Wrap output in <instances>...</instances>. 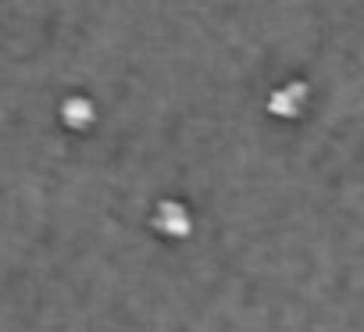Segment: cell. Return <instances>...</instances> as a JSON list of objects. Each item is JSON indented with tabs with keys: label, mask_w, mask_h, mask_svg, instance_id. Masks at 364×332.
Listing matches in <instances>:
<instances>
[{
	"label": "cell",
	"mask_w": 364,
	"mask_h": 332,
	"mask_svg": "<svg viewBox=\"0 0 364 332\" xmlns=\"http://www.w3.org/2000/svg\"><path fill=\"white\" fill-rule=\"evenodd\" d=\"M65 122H68L72 129H86V125L93 122V104H90V100H68V104H65Z\"/></svg>",
	"instance_id": "3"
},
{
	"label": "cell",
	"mask_w": 364,
	"mask_h": 332,
	"mask_svg": "<svg viewBox=\"0 0 364 332\" xmlns=\"http://www.w3.org/2000/svg\"><path fill=\"white\" fill-rule=\"evenodd\" d=\"M307 107V86L304 82H286L268 97V111L279 118H300V111Z\"/></svg>",
	"instance_id": "2"
},
{
	"label": "cell",
	"mask_w": 364,
	"mask_h": 332,
	"mask_svg": "<svg viewBox=\"0 0 364 332\" xmlns=\"http://www.w3.org/2000/svg\"><path fill=\"white\" fill-rule=\"evenodd\" d=\"M154 225H157V232H164L171 240H186L193 229V215L186 211L182 200H161L154 211Z\"/></svg>",
	"instance_id": "1"
}]
</instances>
